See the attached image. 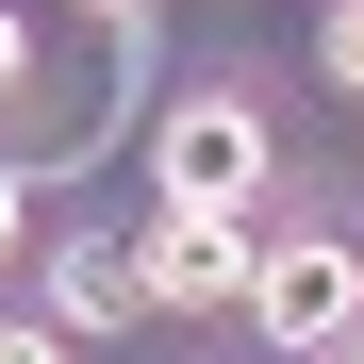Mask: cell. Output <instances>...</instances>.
<instances>
[{"label": "cell", "instance_id": "1", "mask_svg": "<svg viewBox=\"0 0 364 364\" xmlns=\"http://www.w3.org/2000/svg\"><path fill=\"white\" fill-rule=\"evenodd\" d=\"M249 315H265V348L331 364V348L364 331V249H348V232H282V249L249 265Z\"/></svg>", "mask_w": 364, "mask_h": 364}, {"label": "cell", "instance_id": "2", "mask_svg": "<svg viewBox=\"0 0 364 364\" xmlns=\"http://www.w3.org/2000/svg\"><path fill=\"white\" fill-rule=\"evenodd\" d=\"M149 182H166V199L249 215V199H265V116H249V100H182L166 133H149Z\"/></svg>", "mask_w": 364, "mask_h": 364}, {"label": "cell", "instance_id": "3", "mask_svg": "<svg viewBox=\"0 0 364 364\" xmlns=\"http://www.w3.org/2000/svg\"><path fill=\"white\" fill-rule=\"evenodd\" d=\"M249 265H265V249H249V215H215V199H166V215H149V249H133V282L166 298V315L249 298Z\"/></svg>", "mask_w": 364, "mask_h": 364}, {"label": "cell", "instance_id": "4", "mask_svg": "<svg viewBox=\"0 0 364 364\" xmlns=\"http://www.w3.org/2000/svg\"><path fill=\"white\" fill-rule=\"evenodd\" d=\"M50 298H67V331H116V315H133V265H116V249H67V265H50Z\"/></svg>", "mask_w": 364, "mask_h": 364}, {"label": "cell", "instance_id": "5", "mask_svg": "<svg viewBox=\"0 0 364 364\" xmlns=\"http://www.w3.org/2000/svg\"><path fill=\"white\" fill-rule=\"evenodd\" d=\"M315 83H348V100H364V0H331V33H315Z\"/></svg>", "mask_w": 364, "mask_h": 364}, {"label": "cell", "instance_id": "6", "mask_svg": "<svg viewBox=\"0 0 364 364\" xmlns=\"http://www.w3.org/2000/svg\"><path fill=\"white\" fill-rule=\"evenodd\" d=\"M17 83H33V17L0 0V100H17Z\"/></svg>", "mask_w": 364, "mask_h": 364}, {"label": "cell", "instance_id": "7", "mask_svg": "<svg viewBox=\"0 0 364 364\" xmlns=\"http://www.w3.org/2000/svg\"><path fill=\"white\" fill-rule=\"evenodd\" d=\"M0 364H67V331H50V315H33V331H0Z\"/></svg>", "mask_w": 364, "mask_h": 364}, {"label": "cell", "instance_id": "8", "mask_svg": "<svg viewBox=\"0 0 364 364\" xmlns=\"http://www.w3.org/2000/svg\"><path fill=\"white\" fill-rule=\"evenodd\" d=\"M17 215H33V182H17V166H0V249H17Z\"/></svg>", "mask_w": 364, "mask_h": 364}, {"label": "cell", "instance_id": "9", "mask_svg": "<svg viewBox=\"0 0 364 364\" xmlns=\"http://www.w3.org/2000/svg\"><path fill=\"white\" fill-rule=\"evenodd\" d=\"M83 17H149V0H83Z\"/></svg>", "mask_w": 364, "mask_h": 364}, {"label": "cell", "instance_id": "10", "mask_svg": "<svg viewBox=\"0 0 364 364\" xmlns=\"http://www.w3.org/2000/svg\"><path fill=\"white\" fill-rule=\"evenodd\" d=\"M331 364H364V348H331Z\"/></svg>", "mask_w": 364, "mask_h": 364}]
</instances>
